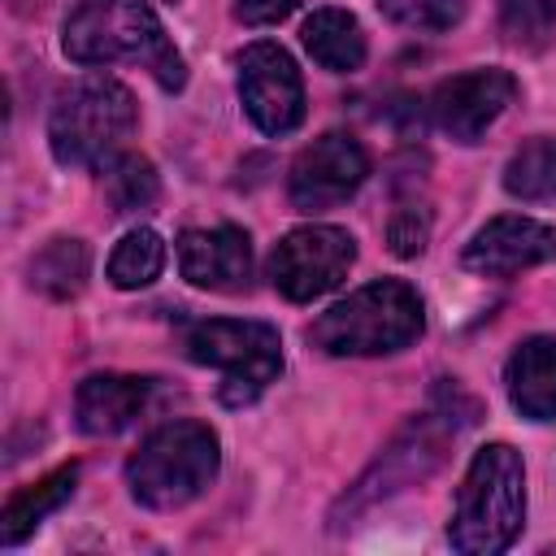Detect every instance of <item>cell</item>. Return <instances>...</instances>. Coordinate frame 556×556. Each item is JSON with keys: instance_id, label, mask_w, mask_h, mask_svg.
Instances as JSON below:
<instances>
[{"instance_id": "obj_1", "label": "cell", "mask_w": 556, "mask_h": 556, "mask_svg": "<svg viewBox=\"0 0 556 556\" xmlns=\"http://www.w3.org/2000/svg\"><path fill=\"white\" fill-rule=\"evenodd\" d=\"M61 48L74 65H143L165 91L187 83L182 52L169 43L148 0H74L61 26Z\"/></svg>"}, {"instance_id": "obj_2", "label": "cell", "mask_w": 556, "mask_h": 556, "mask_svg": "<svg viewBox=\"0 0 556 556\" xmlns=\"http://www.w3.org/2000/svg\"><path fill=\"white\" fill-rule=\"evenodd\" d=\"M526 526V469L508 443H486L473 452L447 539L465 556H495L504 552Z\"/></svg>"}, {"instance_id": "obj_3", "label": "cell", "mask_w": 556, "mask_h": 556, "mask_svg": "<svg viewBox=\"0 0 556 556\" xmlns=\"http://www.w3.org/2000/svg\"><path fill=\"white\" fill-rule=\"evenodd\" d=\"M426 326L421 295L404 278H378L330 304L313 326L308 343L326 356H387L408 348Z\"/></svg>"}, {"instance_id": "obj_4", "label": "cell", "mask_w": 556, "mask_h": 556, "mask_svg": "<svg viewBox=\"0 0 556 556\" xmlns=\"http://www.w3.org/2000/svg\"><path fill=\"white\" fill-rule=\"evenodd\" d=\"M469 421H473V404H469L456 387H443V391L434 395V404H430L421 417H413V421L382 447V456L356 478V486H348V495L334 504L330 517H334V521H339L343 513L356 517L361 508H369V504H378V500H387V495H395V491L421 482L426 473H434L439 460H443V452H447V443H452Z\"/></svg>"}, {"instance_id": "obj_5", "label": "cell", "mask_w": 556, "mask_h": 556, "mask_svg": "<svg viewBox=\"0 0 556 556\" xmlns=\"http://www.w3.org/2000/svg\"><path fill=\"white\" fill-rule=\"evenodd\" d=\"M222 469L217 434L204 421L156 426L126 460L130 495L152 513H174L200 500Z\"/></svg>"}, {"instance_id": "obj_6", "label": "cell", "mask_w": 556, "mask_h": 556, "mask_svg": "<svg viewBox=\"0 0 556 556\" xmlns=\"http://www.w3.org/2000/svg\"><path fill=\"white\" fill-rule=\"evenodd\" d=\"M139 122L135 96L109 74H87L65 87L48 113V148L70 169L109 165Z\"/></svg>"}, {"instance_id": "obj_7", "label": "cell", "mask_w": 556, "mask_h": 556, "mask_svg": "<svg viewBox=\"0 0 556 556\" xmlns=\"http://www.w3.org/2000/svg\"><path fill=\"white\" fill-rule=\"evenodd\" d=\"M182 352L195 365L222 369V404L243 408L252 404L278 374H282V339L269 321L252 317H208L187 326Z\"/></svg>"}, {"instance_id": "obj_8", "label": "cell", "mask_w": 556, "mask_h": 556, "mask_svg": "<svg viewBox=\"0 0 556 556\" xmlns=\"http://www.w3.org/2000/svg\"><path fill=\"white\" fill-rule=\"evenodd\" d=\"M352 265H356V239L343 226L313 222V226H295L291 235H282V243H274L269 282L282 300L308 304V300L334 291Z\"/></svg>"}, {"instance_id": "obj_9", "label": "cell", "mask_w": 556, "mask_h": 556, "mask_svg": "<svg viewBox=\"0 0 556 556\" xmlns=\"http://www.w3.org/2000/svg\"><path fill=\"white\" fill-rule=\"evenodd\" d=\"M239 100L265 135H291L304 122V78L282 43L261 39L239 52Z\"/></svg>"}, {"instance_id": "obj_10", "label": "cell", "mask_w": 556, "mask_h": 556, "mask_svg": "<svg viewBox=\"0 0 556 556\" xmlns=\"http://www.w3.org/2000/svg\"><path fill=\"white\" fill-rule=\"evenodd\" d=\"M369 174V152L356 135L348 130H326L321 139H313L287 174V195L300 213H321L343 204L348 195H356V187Z\"/></svg>"}, {"instance_id": "obj_11", "label": "cell", "mask_w": 556, "mask_h": 556, "mask_svg": "<svg viewBox=\"0 0 556 556\" xmlns=\"http://www.w3.org/2000/svg\"><path fill=\"white\" fill-rule=\"evenodd\" d=\"M513 100H517V78L508 70H469L443 78L426 104L443 135H452L456 143H478Z\"/></svg>"}, {"instance_id": "obj_12", "label": "cell", "mask_w": 556, "mask_h": 556, "mask_svg": "<svg viewBox=\"0 0 556 556\" xmlns=\"http://www.w3.org/2000/svg\"><path fill=\"white\" fill-rule=\"evenodd\" d=\"M465 269L482 278H513L556 261V226L539 217H495L465 243Z\"/></svg>"}, {"instance_id": "obj_13", "label": "cell", "mask_w": 556, "mask_h": 556, "mask_svg": "<svg viewBox=\"0 0 556 556\" xmlns=\"http://www.w3.org/2000/svg\"><path fill=\"white\" fill-rule=\"evenodd\" d=\"M178 269L204 291H248L252 282V239L239 226H204L178 235Z\"/></svg>"}, {"instance_id": "obj_14", "label": "cell", "mask_w": 556, "mask_h": 556, "mask_svg": "<svg viewBox=\"0 0 556 556\" xmlns=\"http://www.w3.org/2000/svg\"><path fill=\"white\" fill-rule=\"evenodd\" d=\"M148 395H152V382L139 374H91L74 391L78 430L91 439L122 434L148 408Z\"/></svg>"}, {"instance_id": "obj_15", "label": "cell", "mask_w": 556, "mask_h": 556, "mask_svg": "<svg viewBox=\"0 0 556 556\" xmlns=\"http://www.w3.org/2000/svg\"><path fill=\"white\" fill-rule=\"evenodd\" d=\"M508 400L521 417L530 421H552L556 417V339L552 334H530L517 343L504 369Z\"/></svg>"}, {"instance_id": "obj_16", "label": "cell", "mask_w": 556, "mask_h": 556, "mask_svg": "<svg viewBox=\"0 0 556 556\" xmlns=\"http://www.w3.org/2000/svg\"><path fill=\"white\" fill-rule=\"evenodd\" d=\"M300 39H304V52L321 70H330V74L361 70L365 65V52H369L365 30H361V22L348 9H313L308 22H304V30H300Z\"/></svg>"}, {"instance_id": "obj_17", "label": "cell", "mask_w": 556, "mask_h": 556, "mask_svg": "<svg viewBox=\"0 0 556 556\" xmlns=\"http://www.w3.org/2000/svg\"><path fill=\"white\" fill-rule=\"evenodd\" d=\"M74 482H78V465H56L48 478L22 486L17 495H9L4 513H0V543L4 547H17L26 534H35L43 526V517H52L70 495H74Z\"/></svg>"}, {"instance_id": "obj_18", "label": "cell", "mask_w": 556, "mask_h": 556, "mask_svg": "<svg viewBox=\"0 0 556 556\" xmlns=\"http://www.w3.org/2000/svg\"><path fill=\"white\" fill-rule=\"evenodd\" d=\"M91 269V252L83 239H48L35 256H30V287L43 291L48 300H74L87 282Z\"/></svg>"}, {"instance_id": "obj_19", "label": "cell", "mask_w": 556, "mask_h": 556, "mask_svg": "<svg viewBox=\"0 0 556 556\" xmlns=\"http://www.w3.org/2000/svg\"><path fill=\"white\" fill-rule=\"evenodd\" d=\"M504 191L521 204H556V139H526L504 165Z\"/></svg>"}, {"instance_id": "obj_20", "label": "cell", "mask_w": 556, "mask_h": 556, "mask_svg": "<svg viewBox=\"0 0 556 556\" xmlns=\"http://www.w3.org/2000/svg\"><path fill=\"white\" fill-rule=\"evenodd\" d=\"M165 269V239L152 226H135L117 239V248L109 252V282L117 291H139L148 282H156Z\"/></svg>"}, {"instance_id": "obj_21", "label": "cell", "mask_w": 556, "mask_h": 556, "mask_svg": "<svg viewBox=\"0 0 556 556\" xmlns=\"http://www.w3.org/2000/svg\"><path fill=\"white\" fill-rule=\"evenodd\" d=\"M156 195H161V178L148 156L117 152L104 165V200L113 204V213H139V208L156 204Z\"/></svg>"}, {"instance_id": "obj_22", "label": "cell", "mask_w": 556, "mask_h": 556, "mask_svg": "<svg viewBox=\"0 0 556 556\" xmlns=\"http://www.w3.org/2000/svg\"><path fill=\"white\" fill-rule=\"evenodd\" d=\"M500 35L521 52H543L556 35V0H500Z\"/></svg>"}, {"instance_id": "obj_23", "label": "cell", "mask_w": 556, "mask_h": 556, "mask_svg": "<svg viewBox=\"0 0 556 556\" xmlns=\"http://www.w3.org/2000/svg\"><path fill=\"white\" fill-rule=\"evenodd\" d=\"M382 17L404 26V30H452L465 13V0H378Z\"/></svg>"}, {"instance_id": "obj_24", "label": "cell", "mask_w": 556, "mask_h": 556, "mask_svg": "<svg viewBox=\"0 0 556 556\" xmlns=\"http://www.w3.org/2000/svg\"><path fill=\"white\" fill-rule=\"evenodd\" d=\"M426 239H430V208L413 204V200L395 204V213L387 222V248L395 256H417L426 248Z\"/></svg>"}, {"instance_id": "obj_25", "label": "cell", "mask_w": 556, "mask_h": 556, "mask_svg": "<svg viewBox=\"0 0 556 556\" xmlns=\"http://www.w3.org/2000/svg\"><path fill=\"white\" fill-rule=\"evenodd\" d=\"M291 9H295V0H239V4H235V13H239L248 26H274V22H282Z\"/></svg>"}]
</instances>
